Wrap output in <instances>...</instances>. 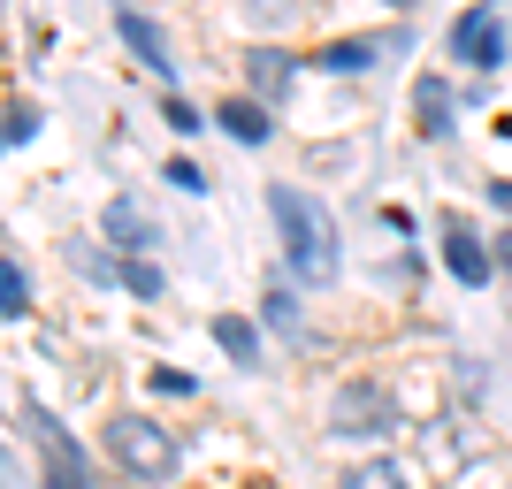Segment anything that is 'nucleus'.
Segmentation results:
<instances>
[{
  "instance_id": "nucleus-1",
  "label": "nucleus",
  "mask_w": 512,
  "mask_h": 489,
  "mask_svg": "<svg viewBox=\"0 0 512 489\" xmlns=\"http://www.w3.org/2000/svg\"><path fill=\"white\" fill-rule=\"evenodd\" d=\"M268 214H276V230H283L291 276L299 283H337V222H329V207L306 199L299 184H276V192H268Z\"/></svg>"
},
{
  "instance_id": "nucleus-2",
  "label": "nucleus",
  "mask_w": 512,
  "mask_h": 489,
  "mask_svg": "<svg viewBox=\"0 0 512 489\" xmlns=\"http://www.w3.org/2000/svg\"><path fill=\"white\" fill-rule=\"evenodd\" d=\"M107 451H115V467L138 474V482H169L176 459H184L176 436L153 421V413H115V421H107Z\"/></svg>"
},
{
  "instance_id": "nucleus-3",
  "label": "nucleus",
  "mask_w": 512,
  "mask_h": 489,
  "mask_svg": "<svg viewBox=\"0 0 512 489\" xmlns=\"http://www.w3.org/2000/svg\"><path fill=\"white\" fill-rule=\"evenodd\" d=\"M329 428H337V436H390V428H398V405H390L383 383H344L337 398H329Z\"/></svg>"
},
{
  "instance_id": "nucleus-4",
  "label": "nucleus",
  "mask_w": 512,
  "mask_h": 489,
  "mask_svg": "<svg viewBox=\"0 0 512 489\" xmlns=\"http://www.w3.org/2000/svg\"><path fill=\"white\" fill-rule=\"evenodd\" d=\"M451 54L467 69H497L505 62V23H497V8L482 0V8H467V16L451 23Z\"/></svg>"
},
{
  "instance_id": "nucleus-5",
  "label": "nucleus",
  "mask_w": 512,
  "mask_h": 489,
  "mask_svg": "<svg viewBox=\"0 0 512 489\" xmlns=\"http://www.w3.org/2000/svg\"><path fill=\"white\" fill-rule=\"evenodd\" d=\"M100 245H115V253H146V245H153V214L138 207L130 192H115L100 207Z\"/></svg>"
},
{
  "instance_id": "nucleus-6",
  "label": "nucleus",
  "mask_w": 512,
  "mask_h": 489,
  "mask_svg": "<svg viewBox=\"0 0 512 489\" xmlns=\"http://www.w3.org/2000/svg\"><path fill=\"white\" fill-rule=\"evenodd\" d=\"M444 268L459 283H490V268H497V253L467 230V222H459V214H444Z\"/></svg>"
},
{
  "instance_id": "nucleus-7",
  "label": "nucleus",
  "mask_w": 512,
  "mask_h": 489,
  "mask_svg": "<svg viewBox=\"0 0 512 489\" xmlns=\"http://www.w3.org/2000/svg\"><path fill=\"white\" fill-rule=\"evenodd\" d=\"M291 69H299V54H283V46H253V54H245L253 100H283V92H291Z\"/></svg>"
},
{
  "instance_id": "nucleus-8",
  "label": "nucleus",
  "mask_w": 512,
  "mask_h": 489,
  "mask_svg": "<svg viewBox=\"0 0 512 489\" xmlns=\"http://www.w3.org/2000/svg\"><path fill=\"white\" fill-rule=\"evenodd\" d=\"M115 31H123V39H130V54H138V62H146L153 69V77H169V39H161V31H153V23L146 16H138V8H123V16H115Z\"/></svg>"
},
{
  "instance_id": "nucleus-9",
  "label": "nucleus",
  "mask_w": 512,
  "mask_h": 489,
  "mask_svg": "<svg viewBox=\"0 0 512 489\" xmlns=\"http://www.w3.org/2000/svg\"><path fill=\"white\" fill-rule=\"evenodd\" d=\"M413 130H421V138H444L451 130V85L444 77H421V85H413Z\"/></svg>"
},
{
  "instance_id": "nucleus-10",
  "label": "nucleus",
  "mask_w": 512,
  "mask_h": 489,
  "mask_svg": "<svg viewBox=\"0 0 512 489\" xmlns=\"http://www.w3.org/2000/svg\"><path fill=\"white\" fill-rule=\"evenodd\" d=\"M375 54H383V39H329L314 54V69H329V77H360V69H375Z\"/></svg>"
},
{
  "instance_id": "nucleus-11",
  "label": "nucleus",
  "mask_w": 512,
  "mask_h": 489,
  "mask_svg": "<svg viewBox=\"0 0 512 489\" xmlns=\"http://www.w3.org/2000/svg\"><path fill=\"white\" fill-rule=\"evenodd\" d=\"M214 123L230 130L237 146H260V138H268V100H222V107H214Z\"/></svg>"
},
{
  "instance_id": "nucleus-12",
  "label": "nucleus",
  "mask_w": 512,
  "mask_h": 489,
  "mask_svg": "<svg viewBox=\"0 0 512 489\" xmlns=\"http://www.w3.org/2000/svg\"><path fill=\"white\" fill-rule=\"evenodd\" d=\"M214 344L230 352V367H260V329L237 314H214Z\"/></svg>"
},
{
  "instance_id": "nucleus-13",
  "label": "nucleus",
  "mask_w": 512,
  "mask_h": 489,
  "mask_svg": "<svg viewBox=\"0 0 512 489\" xmlns=\"http://www.w3.org/2000/svg\"><path fill=\"white\" fill-rule=\"evenodd\" d=\"M344 489H406V474H398V459H360L344 474Z\"/></svg>"
},
{
  "instance_id": "nucleus-14",
  "label": "nucleus",
  "mask_w": 512,
  "mask_h": 489,
  "mask_svg": "<svg viewBox=\"0 0 512 489\" xmlns=\"http://www.w3.org/2000/svg\"><path fill=\"white\" fill-rule=\"evenodd\" d=\"M123 283H130V298H161V291H169V283H161V268H153L146 253L123 260Z\"/></svg>"
},
{
  "instance_id": "nucleus-15",
  "label": "nucleus",
  "mask_w": 512,
  "mask_h": 489,
  "mask_svg": "<svg viewBox=\"0 0 512 489\" xmlns=\"http://www.w3.org/2000/svg\"><path fill=\"white\" fill-rule=\"evenodd\" d=\"M0 283H8V321H23V314H31V283H23V260H8V268H0Z\"/></svg>"
},
{
  "instance_id": "nucleus-16",
  "label": "nucleus",
  "mask_w": 512,
  "mask_h": 489,
  "mask_svg": "<svg viewBox=\"0 0 512 489\" xmlns=\"http://www.w3.org/2000/svg\"><path fill=\"white\" fill-rule=\"evenodd\" d=\"M77 268H85L92 283H115V276H123V268H115L107 253H92V245H77Z\"/></svg>"
},
{
  "instance_id": "nucleus-17",
  "label": "nucleus",
  "mask_w": 512,
  "mask_h": 489,
  "mask_svg": "<svg viewBox=\"0 0 512 489\" xmlns=\"http://www.w3.org/2000/svg\"><path fill=\"white\" fill-rule=\"evenodd\" d=\"M46 489H92L85 467H62V459H46Z\"/></svg>"
},
{
  "instance_id": "nucleus-18",
  "label": "nucleus",
  "mask_w": 512,
  "mask_h": 489,
  "mask_svg": "<svg viewBox=\"0 0 512 489\" xmlns=\"http://www.w3.org/2000/svg\"><path fill=\"white\" fill-rule=\"evenodd\" d=\"M31 130H39V115H31V107H8V146H31Z\"/></svg>"
},
{
  "instance_id": "nucleus-19",
  "label": "nucleus",
  "mask_w": 512,
  "mask_h": 489,
  "mask_svg": "<svg viewBox=\"0 0 512 489\" xmlns=\"http://www.w3.org/2000/svg\"><path fill=\"white\" fill-rule=\"evenodd\" d=\"M161 115H169V130H184V138H192V130H207V123H199V115H192V100H169V107H161Z\"/></svg>"
},
{
  "instance_id": "nucleus-20",
  "label": "nucleus",
  "mask_w": 512,
  "mask_h": 489,
  "mask_svg": "<svg viewBox=\"0 0 512 489\" xmlns=\"http://www.w3.org/2000/svg\"><path fill=\"white\" fill-rule=\"evenodd\" d=\"M169 184H176V192H207V176H199L192 161H169Z\"/></svg>"
},
{
  "instance_id": "nucleus-21",
  "label": "nucleus",
  "mask_w": 512,
  "mask_h": 489,
  "mask_svg": "<svg viewBox=\"0 0 512 489\" xmlns=\"http://www.w3.org/2000/svg\"><path fill=\"white\" fill-rule=\"evenodd\" d=\"M268 321H276V329H299V314H291V291H268Z\"/></svg>"
},
{
  "instance_id": "nucleus-22",
  "label": "nucleus",
  "mask_w": 512,
  "mask_h": 489,
  "mask_svg": "<svg viewBox=\"0 0 512 489\" xmlns=\"http://www.w3.org/2000/svg\"><path fill=\"white\" fill-rule=\"evenodd\" d=\"M153 383L169 390V398H192V375H176V367H153Z\"/></svg>"
},
{
  "instance_id": "nucleus-23",
  "label": "nucleus",
  "mask_w": 512,
  "mask_h": 489,
  "mask_svg": "<svg viewBox=\"0 0 512 489\" xmlns=\"http://www.w3.org/2000/svg\"><path fill=\"white\" fill-rule=\"evenodd\" d=\"M283 8H291V0H253V16H283Z\"/></svg>"
},
{
  "instance_id": "nucleus-24",
  "label": "nucleus",
  "mask_w": 512,
  "mask_h": 489,
  "mask_svg": "<svg viewBox=\"0 0 512 489\" xmlns=\"http://www.w3.org/2000/svg\"><path fill=\"white\" fill-rule=\"evenodd\" d=\"M497 268H512V230H505V237H497Z\"/></svg>"
},
{
  "instance_id": "nucleus-25",
  "label": "nucleus",
  "mask_w": 512,
  "mask_h": 489,
  "mask_svg": "<svg viewBox=\"0 0 512 489\" xmlns=\"http://www.w3.org/2000/svg\"><path fill=\"white\" fill-rule=\"evenodd\" d=\"M490 199H497V207H505V214H512V184H490Z\"/></svg>"
},
{
  "instance_id": "nucleus-26",
  "label": "nucleus",
  "mask_w": 512,
  "mask_h": 489,
  "mask_svg": "<svg viewBox=\"0 0 512 489\" xmlns=\"http://www.w3.org/2000/svg\"><path fill=\"white\" fill-rule=\"evenodd\" d=\"M390 8H413V0H390Z\"/></svg>"
}]
</instances>
